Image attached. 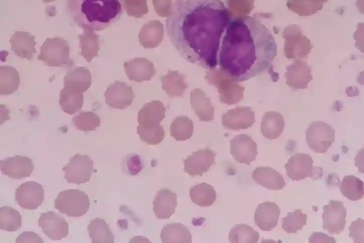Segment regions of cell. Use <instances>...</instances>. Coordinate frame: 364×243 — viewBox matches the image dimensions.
Masks as SVG:
<instances>
[{
	"mask_svg": "<svg viewBox=\"0 0 364 243\" xmlns=\"http://www.w3.org/2000/svg\"><path fill=\"white\" fill-rule=\"evenodd\" d=\"M190 103L196 115L200 121H209L214 119L215 108L211 99L200 89H195L190 93Z\"/></svg>",
	"mask_w": 364,
	"mask_h": 243,
	"instance_id": "obj_25",
	"label": "cell"
},
{
	"mask_svg": "<svg viewBox=\"0 0 364 243\" xmlns=\"http://www.w3.org/2000/svg\"><path fill=\"white\" fill-rule=\"evenodd\" d=\"M83 103V93L73 92L63 88L59 94V103L61 109L69 115L79 111Z\"/></svg>",
	"mask_w": 364,
	"mask_h": 243,
	"instance_id": "obj_34",
	"label": "cell"
},
{
	"mask_svg": "<svg viewBox=\"0 0 364 243\" xmlns=\"http://www.w3.org/2000/svg\"><path fill=\"white\" fill-rule=\"evenodd\" d=\"M104 95L106 103L111 108L118 109L130 106L134 98L132 87L118 80L108 87Z\"/></svg>",
	"mask_w": 364,
	"mask_h": 243,
	"instance_id": "obj_16",
	"label": "cell"
},
{
	"mask_svg": "<svg viewBox=\"0 0 364 243\" xmlns=\"http://www.w3.org/2000/svg\"><path fill=\"white\" fill-rule=\"evenodd\" d=\"M74 127L84 132L94 131L101 125L100 117L93 112H83L74 116L72 119Z\"/></svg>",
	"mask_w": 364,
	"mask_h": 243,
	"instance_id": "obj_39",
	"label": "cell"
},
{
	"mask_svg": "<svg viewBox=\"0 0 364 243\" xmlns=\"http://www.w3.org/2000/svg\"><path fill=\"white\" fill-rule=\"evenodd\" d=\"M252 177L257 184L271 190H281L286 185L281 174L269 167L257 168Z\"/></svg>",
	"mask_w": 364,
	"mask_h": 243,
	"instance_id": "obj_26",
	"label": "cell"
},
{
	"mask_svg": "<svg viewBox=\"0 0 364 243\" xmlns=\"http://www.w3.org/2000/svg\"><path fill=\"white\" fill-rule=\"evenodd\" d=\"M35 37L28 32L16 31L10 39L11 49L22 58L31 60L36 52Z\"/></svg>",
	"mask_w": 364,
	"mask_h": 243,
	"instance_id": "obj_23",
	"label": "cell"
},
{
	"mask_svg": "<svg viewBox=\"0 0 364 243\" xmlns=\"http://www.w3.org/2000/svg\"><path fill=\"white\" fill-rule=\"evenodd\" d=\"M254 122V112L248 107L239 106L229 110L222 115V125L229 130L246 129Z\"/></svg>",
	"mask_w": 364,
	"mask_h": 243,
	"instance_id": "obj_17",
	"label": "cell"
},
{
	"mask_svg": "<svg viewBox=\"0 0 364 243\" xmlns=\"http://www.w3.org/2000/svg\"><path fill=\"white\" fill-rule=\"evenodd\" d=\"M124 66L129 79L136 82L149 80L155 73L153 63L145 58H135L124 62Z\"/></svg>",
	"mask_w": 364,
	"mask_h": 243,
	"instance_id": "obj_22",
	"label": "cell"
},
{
	"mask_svg": "<svg viewBox=\"0 0 364 243\" xmlns=\"http://www.w3.org/2000/svg\"><path fill=\"white\" fill-rule=\"evenodd\" d=\"M307 215L300 209L288 212L286 217L282 218V229L287 233H297L301 230L307 223Z\"/></svg>",
	"mask_w": 364,
	"mask_h": 243,
	"instance_id": "obj_40",
	"label": "cell"
},
{
	"mask_svg": "<svg viewBox=\"0 0 364 243\" xmlns=\"http://www.w3.org/2000/svg\"><path fill=\"white\" fill-rule=\"evenodd\" d=\"M38 225L42 232L53 240H61L68 234V223L63 216L53 211L40 214Z\"/></svg>",
	"mask_w": 364,
	"mask_h": 243,
	"instance_id": "obj_12",
	"label": "cell"
},
{
	"mask_svg": "<svg viewBox=\"0 0 364 243\" xmlns=\"http://www.w3.org/2000/svg\"><path fill=\"white\" fill-rule=\"evenodd\" d=\"M259 238L258 232L245 224H238L229 233V241L231 243H256Z\"/></svg>",
	"mask_w": 364,
	"mask_h": 243,
	"instance_id": "obj_36",
	"label": "cell"
},
{
	"mask_svg": "<svg viewBox=\"0 0 364 243\" xmlns=\"http://www.w3.org/2000/svg\"><path fill=\"white\" fill-rule=\"evenodd\" d=\"M16 242H43L39 235L32 231H24L16 238Z\"/></svg>",
	"mask_w": 364,
	"mask_h": 243,
	"instance_id": "obj_42",
	"label": "cell"
},
{
	"mask_svg": "<svg viewBox=\"0 0 364 243\" xmlns=\"http://www.w3.org/2000/svg\"><path fill=\"white\" fill-rule=\"evenodd\" d=\"M364 220L358 218L353 221L349 227V236L352 238L354 242H364L363 228Z\"/></svg>",
	"mask_w": 364,
	"mask_h": 243,
	"instance_id": "obj_41",
	"label": "cell"
},
{
	"mask_svg": "<svg viewBox=\"0 0 364 243\" xmlns=\"http://www.w3.org/2000/svg\"><path fill=\"white\" fill-rule=\"evenodd\" d=\"M15 199L23 209H37L44 200V190L41 185L35 181H28L17 188Z\"/></svg>",
	"mask_w": 364,
	"mask_h": 243,
	"instance_id": "obj_11",
	"label": "cell"
},
{
	"mask_svg": "<svg viewBox=\"0 0 364 243\" xmlns=\"http://www.w3.org/2000/svg\"><path fill=\"white\" fill-rule=\"evenodd\" d=\"M34 168L31 158L21 155L9 157L0 161L2 173L10 178L17 180L30 177Z\"/></svg>",
	"mask_w": 364,
	"mask_h": 243,
	"instance_id": "obj_18",
	"label": "cell"
},
{
	"mask_svg": "<svg viewBox=\"0 0 364 243\" xmlns=\"http://www.w3.org/2000/svg\"><path fill=\"white\" fill-rule=\"evenodd\" d=\"M66 10L83 31L104 30L117 22L124 12L123 0H67Z\"/></svg>",
	"mask_w": 364,
	"mask_h": 243,
	"instance_id": "obj_3",
	"label": "cell"
},
{
	"mask_svg": "<svg viewBox=\"0 0 364 243\" xmlns=\"http://www.w3.org/2000/svg\"><path fill=\"white\" fill-rule=\"evenodd\" d=\"M311 67L301 60H297L287 66L285 76L286 84L292 89L297 90L308 88V84L313 79Z\"/></svg>",
	"mask_w": 364,
	"mask_h": 243,
	"instance_id": "obj_19",
	"label": "cell"
},
{
	"mask_svg": "<svg viewBox=\"0 0 364 243\" xmlns=\"http://www.w3.org/2000/svg\"><path fill=\"white\" fill-rule=\"evenodd\" d=\"M153 205V211L157 218L168 219L175 212L177 195L169 189H161L157 192Z\"/></svg>",
	"mask_w": 364,
	"mask_h": 243,
	"instance_id": "obj_21",
	"label": "cell"
},
{
	"mask_svg": "<svg viewBox=\"0 0 364 243\" xmlns=\"http://www.w3.org/2000/svg\"><path fill=\"white\" fill-rule=\"evenodd\" d=\"M277 55L275 38L252 16L231 19L221 38L219 69L234 80L244 82L267 70Z\"/></svg>",
	"mask_w": 364,
	"mask_h": 243,
	"instance_id": "obj_2",
	"label": "cell"
},
{
	"mask_svg": "<svg viewBox=\"0 0 364 243\" xmlns=\"http://www.w3.org/2000/svg\"><path fill=\"white\" fill-rule=\"evenodd\" d=\"M216 196L213 186L205 182L193 186L190 190L192 201L201 207L211 206L215 201Z\"/></svg>",
	"mask_w": 364,
	"mask_h": 243,
	"instance_id": "obj_31",
	"label": "cell"
},
{
	"mask_svg": "<svg viewBox=\"0 0 364 243\" xmlns=\"http://www.w3.org/2000/svg\"><path fill=\"white\" fill-rule=\"evenodd\" d=\"M215 153L209 148L194 151L183 160L184 171L191 177L202 176L215 164Z\"/></svg>",
	"mask_w": 364,
	"mask_h": 243,
	"instance_id": "obj_14",
	"label": "cell"
},
{
	"mask_svg": "<svg viewBox=\"0 0 364 243\" xmlns=\"http://www.w3.org/2000/svg\"><path fill=\"white\" fill-rule=\"evenodd\" d=\"M280 209L275 203L266 201L259 204L254 213V221L262 231H270L278 224Z\"/></svg>",
	"mask_w": 364,
	"mask_h": 243,
	"instance_id": "obj_20",
	"label": "cell"
},
{
	"mask_svg": "<svg viewBox=\"0 0 364 243\" xmlns=\"http://www.w3.org/2000/svg\"><path fill=\"white\" fill-rule=\"evenodd\" d=\"M363 182L357 177L345 176L340 185L341 194L351 201H356L363 198Z\"/></svg>",
	"mask_w": 364,
	"mask_h": 243,
	"instance_id": "obj_33",
	"label": "cell"
},
{
	"mask_svg": "<svg viewBox=\"0 0 364 243\" xmlns=\"http://www.w3.org/2000/svg\"><path fill=\"white\" fill-rule=\"evenodd\" d=\"M285 126L283 115L276 111H268L262 117L260 124L263 136L269 139L278 138L282 133Z\"/></svg>",
	"mask_w": 364,
	"mask_h": 243,
	"instance_id": "obj_27",
	"label": "cell"
},
{
	"mask_svg": "<svg viewBox=\"0 0 364 243\" xmlns=\"http://www.w3.org/2000/svg\"><path fill=\"white\" fill-rule=\"evenodd\" d=\"M81 55L89 62L94 57L98 56L99 50L98 36L95 32L83 31L78 35Z\"/></svg>",
	"mask_w": 364,
	"mask_h": 243,
	"instance_id": "obj_37",
	"label": "cell"
},
{
	"mask_svg": "<svg viewBox=\"0 0 364 243\" xmlns=\"http://www.w3.org/2000/svg\"><path fill=\"white\" fill-rule=\"evenodd\" d=\"M311 156L306 153H297L291 156L284 167L289 178L298 181L314 177L315 168L313 166Z\"/></svg>",
	"mask_w": 364,
	"mask_h": 243,
	"instance_id": "obj_15",
	"label": "cell"
},
{
	"mask_svg": "<svg viewBox=\"0 0 364 243\" xmlns=\"http://www.w3.org/2000/svg\"><path fill=\"white\" fill-rule=\"evenodd\" d=\"M161 88L170 97H182L188 88L184 76L177 70H168L166 74L160 77Z\"/></svg>",
	"mask_w": 364,
	"mask_h": 243,
	"instance_id": "obj_28",
	"label": "cell"
},
{
	"mask_svg": "<svg viewBox=\"0 0 364 243\" xmlns=\"http://www.w3.org/2000/svg\"><path fill=\"white\" fill-rule=\"evenodd\" d=\"M21 215L18 211L8 206L0 208V229L16 231L21 227Z\"/></svg>",
	"mask_w": 364,
	"mask_h": 243,
	"instance_id": "obj_38",
	"label": "cell"
},
{
	"mask_svg": "<svg viewBox=\"0 0 364 243\" xmlns=\"http://www.w3.org/2000/svg\"><path fill=\"white\" fill-rule=\"evenodd\" d=\"M55 1H56V0H43V2L44 3H50L51 2Z\"/></svg>",
	"mask_w": 364,
	"mask_h": 243,
	"instance_id": "obj_44",
	"label": "cell"
},
{
	"mask_svg": "<svg viewBox=\"0 0 364 243\" xmlns=\"http://www.w3.org/2000/svg\"><path fill=\"white\" fill-rule=\"evenodd\" d=\"M322 213L324 229L332 234H338L344 230L347 211L343 202L330 200L323 206Z\"/></svg>",
	"mask_w": 364,
	"mask_h": 243,
	"instance_id": "obj_10",
	"label": "cell"
},
{
	"mask_svg": "<svg viewBox=\"0 0 364 243\" xmlns=\"http://www.w3.org/2000/svg\"><path fill=\"white\" fill-rule=\"evenodd\" d=\"M160 238L163 243H191L192 241L188 228L176 222L166 225L161 230Z\"/></svg>",
	"mask_w": 364,
	"mask_h": 243,
	"instance_id": "obj_29",
	"label": "cell"
},
{
	"mask_svg": "<svg viewBox=\"0 0 364 243\" xmlns=\"http://www.w3.org/2000/svg\"><path fill=\"white\" fill-rule=\"evenodd\" d=\"M90 203L87 195L78 189L60 192L55 200V208L69 217H80L88 210Z\"/></svg>",
	"mask_w": 364,
	"mask_h": 243,
	"instance_id": "obj_7",
	"label": "cell"
},
{
	"mask_svg": "<svg viewBox=\"0 0 364 243\" xmlns=\"http://www.w3.org/2000/svg\"><path fill=\"white\" fill-rule=\"evenodd\" d=\"M20 85L18 71L10 65L0 67V95H9L17 90Z\"/></svg>",
	"mask_w": 364,
	"mask_h": 243,
	"instance_id": "obj_32",
	"label": "cell"
},
{
	"mask_svg": "<svg viewBox=\"0 0 364 243\" xmlns=\"http://www.w3.org/2000/svg\"><path fill=\"white\" fill-rule=\"evenodd\" d=\"M91 84V74L89 70L83 66L71 70L64 78V87L75 93H84L90 87Z\"/></svg>",
	"mask_w": 364,
	"mask_h": 243,
	"instance_id": "obj_24",
	"label": "cell"
},
{
	"mask_svg": "<svg viewBox=\"0 0 364 243\" xmlns=\"http://www.w3.org/2000/svg\"><path fill=\"white\" fill-rule=\"evenodd\" d=\"M230 20L221 0H175L165 20L166 33L184 58L213 69L218 65L221 38Z\"/></svg>",
	"mask_w": 364,
	"mask_h": 243,
	"instance_id": "obj_1",
	"label": "cell"
},
{
	"mask_svg": "<svg viewBox=\"0 0 364 243\" xmlns=\"http://www.w3.org/2000/svg\"><path fill=\"white\" fill-rule=\"evenodd\" d=\"M38 59L50 66H72L69 57V46L66 40L59 37L46 38L40 47Z\"/></svg>",
	"mask_w": 364,
	"mask_h": 243,
	"instance_id": "obj_6",
	"label": "cell"
},
{
	"mask_svg": "<svg viewBox=\"0 0 364 243\" xmlns=\"http://www.w3.org/2000/svg\"><path fill=\"white\" fill-rule=\"evenodd\" d=\"M204 78L217 88L221 103L235 104L243 99L244 87L218 68L208 69Z\"/></svg>",
	"mask_w": 364,
	"mask_h": 243,
	"instance_id": "obj_5",
	"label": "cell"
},
{
	"mask_svg": "<svg viewBox=\"0 0 364 243\" xmlns=\"http://www.w3.org/2000/svg\"><path fill=\"white\" fill-rule=\"evenodd\" d=\"M193 132V122L188 116L176 117L170 124V135L176 141H185L190 139Z\"/></svg>",
	"mask_w": 364,
	"mask_h": 243,
	"instance_id": "obj_35",
	"label": "cell"
},
{
	"mask_svg": "<svg viewBox=\"0 0 364 243\" xmlns=\"http://www.w3.org/2000/svg\"><path fill=\"white\" fill-rule=\"evenodd\" d=\"M309 242H333L336 240L333 237H330L327 234L321 232H314L309 237Z\"/></svg>",
	"mask_w": 364,
	"mask_h": 243,
	"instance_id": "obj_43",
	"label": "cell"
},
{
	"mask_svg": "<svg viewBox=\"0 0 364 243\" xmlns=\"http://www.w3.org/2000/svg\"><path fill=\"white\" fill-rule=\"evenodd\" d=\"M230 153L234 157L235 161L249 166L255 160L258 154L257 143L251 137L246 134L236 136L230 141Z\"/></svg>",
	"mask_w": 364,
	"mask_h": 243,
	"instance_id": "obj_13",
	"label": "cell"
},
{
	"mask_svg": "<svg viewBox=\"0 0 364 243\" xmlns=\"http://www.w3.org/2000/svg\"><path fill=\"white\" fill-rule=\"evenodd\" d=\"M93 243H113L115 235L105 220L99 217L92 220L87 227Z\"/></svg>",
	"mask_w": 364,
	"mask_h": 243,
	"instance_id": "obj_30",
	"label": "cell"
},
{
	"mask_svg": "<svg viewBox=\"0 0 364 243\" xmlns=\"http://www.w3.org/2000/svg\"><path fill=\"white\" fill-rule=\"evenodd\" d=\"M334 140V130L330 125L323 121H314L306 129V143L316 153L326 152Z\"/></svg>",
	"mask_w": 364,
	"mask_h": 243,
	"instance_id": "obj_8",
	"label": "cell"
},
{
	"mask_svg": "<svg viewBox=\"0 0 364 243\" xmlns=\"http://www.w3.org/2000/svg\"><path fill=\"white\" fill-rule=\"evenodd\" d=\"M165 110L161 102L152 101L139 111L137 132L142 140L150 145H156L163 140L165 131L160 123L165 117Z\"/></svg>",
	"mask_w": 364,
	"mask_h": 243,
	"instance_id": "obj_4",
	"label": "cell"
},
{
	"mask_svg": "<svg viewBox=\"0 0 364 243\" xmlns=\"http://www.w3.org/2000/svg\"><path fill=\"white\" fill-rule=\"evenodd\" d=\"M62 170L67 183L77 185L88 182L92 174L96 172L91 158L87 155L79 153L70 158Z\"/></svg>",
	"mask_w": 364,
	"mask_h": 243,
	"instance_id": "obj_9",
	"label": "cell"
}]
</instances>
